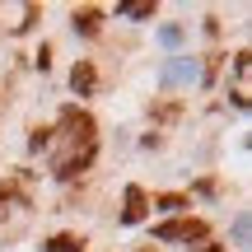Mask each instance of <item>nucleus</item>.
Masks as SVG:
<instances>
[{
    "label": "nucleus",
    "instance_id": "nucleus-4",
    "mask_svg": "<svg viewBox=\"0 0 252 252\" xmlns=\"http://www.w3.org/2000/svg\"><path fill=\"white\" fill-rule=\"evenodd\" d=\"M70 84H75V94H94V84H98V70H94V61H80L70 70Z\"/></svg>",
    "mask_w": 252,
    "mask_h": 252
},
{
    "label": "nucleus",
    "instance_id": "nucleus-2",
    "mask_svg": "<svg viewBox=\"0 0 252 252\" xmlns=\"http://www.w3.org/2000/svg\"><path fill=\"white\" fill-rule=\"evenodd\" d=\"M154 238H163V243H206L210 229H206V220H163L154 229Z\"/></svg>",
    "mask_w": 252,
    "mask_h": 252
},
{
    "label": "nucleus",
    "instance_id": "nucleus-5",
    "mask_svg": "<svg viewBox=\"0 0 252 252\" xmlns=\"http://www.w3.org/2000/svg\"><path fill=\"white\" fill-rule=\"evenodd\" d=\"M98 24H103V14H98V9H75V28H80L84 37H94V33H98Z\"/></svg>",
    "mask_w": 252,
    "mask_h": 252
},
{
    "label": "nucleus",
    "instance_id": "nucleus-3",
    "mask_svg": "<svg viewBox=\"0 0 252 252\" xmlns=\"http://www.w3.org/2000/svg\"><path fill=\"white\" fill-rule=\"evenodd\" d=\"M145 210H150V196L140 187H126V201H122V224H140Z\"/></svg>",
    "mask_w": 252,
    "mask_h": 252
},
{
    "label": "nucleus",
    "instance_id": "nucleus-6",
    "mask_svg": "<svg viewBox=\"0 0 252 252\" xmlns=\"http://www.w3.org/2000/svg\"><path fill=\"white\" fill-rule=\"evenodd\" d=\"M84 243H80V238H75V234H52V238H47V248L42 252H80Z\"/></svg>",
    "mask_w": 252,
    "mask_h": 252
},
{
    "label": "nucleus",
    "instance_id": "nucleus-8",
    "mask_svg": "<svg viewBox=\"0 0 252 252\" xmlns=\"http://www.w3.org/2000/svg\"><path fill=\"white\" fill-rule=\"evenodd\" d=\"M154 206H159V210H187L191 201H187V196H178V191H168V196H159Z\"/></svg>",
    "mask_w": 252,
    "mask_h": 252
},
{
    "label": "nucleus",
    "instance_id": "nucleus-10",
    "mask_svg": "<svg viewBox=\"0 0 252 252\" xmlns=\"http://www.w3.org/2000/svg\"><path fill=\"white\" fill-rule=\"evenodd\" d=\"M206 252H220V248H215V243H206Z\"/></svg>",
    "mask_w": 252,
    "mask_h": 252
},
{
    "label": "nucleus",
    "instance_id": "nucleus-7",
    "mask_svg": "<svg viewBox=\"0 0 252 252\" xmlns=\"http://www.w3.org/2000/svg\"><path fill=\"white\" fill-rule=\"evenodd\" d=\"M117 14H122V19H150V14H154V5H145V0H131V5H117Z\"/></svg>",
    "mask_w": 252,
    "mask_h": 252
},
{
    "label": "nucleus",
    "instance_id": "nucleus-1",
    "mask_svg": "<svg viewBox=\"0 0 252 252\" xmlns=\"http://www.w3.org/2000/svg\"><path fill=\"white\" fill-rule=\"evenodd\" d=\"M56 131H61V150H56V159H52V173L61 182H70V178H80L94 163V154H98V126H94V117L84 108H61Z\"/></svg>",
    "mask_w": 252,
    "mask_h": 252
},
{
    "label": "nucleus",
    "instance_id": "nucleus-9",
    "mask_svg": "<svg viewBox=\"0 0 252 252\" xmlns=\"http://www.w3.org/2000/svg\"><path fill=\"white\" fill-rule=\"evenodd\" d=\"M9 201H14V187H9V182H0V215H5Z\"/></svg>",
    "mask_w": 252,
    "mask_h": 252
}]
</instances>
